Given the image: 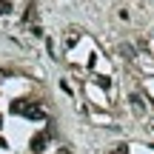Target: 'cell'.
<instances>
[{"label":"cell","mask_w":154,"mask_h":154,"mask_svg":"<svg viewBox=\"0 0 154 154\" xmlns=\"http://www.w3.org/2000/svg\"><path fill=\"white\" fill-rule=\"evenodd\" d=\"M109 154H128V146H126V143H120V146H117V149H111Z\"/></svg>","instance_id":"obj_4"},{"label":"cell","mask_w":154,"mask_h":154,"mask_svg":"<svg viewBox=\"0 0 154 154\" xmlns=\"http://www.w3.org/2000/svg\"><path fill=\"white\" fill-rule=\"evenodd\" d=\"M97 83H100V86H103V88H109V86H111V80H109V77H103V74L97 77Z\"/></svg>","instance_id":"obj_7"},{"label":"cell","mask_w":154,"mask_h":154,"mask_svg":"<svg viewBox=\"0 0 154 154\" xmlns=\"http://www.w3.org/2000/svg\"><path fill=\"white\" fill-rule=\"evenodd\" d=\"M23 20H26V23L37 20V3H34V0H32V3L26 6V14H23Z\"/></svg>","instance_id":"obj_2"},{"label":"cell","mask_w":154,"mask_h":154,"mask_svg":"<svg viewBox=\"0 0 154 154\" xmlns=\"http://www.w3.org/2000/svg\"><path fill=\"white\" fill-rule=\"evenodd\" d=\"M9 11H11V3L9 0H0V14H9Z\"/></svg>","instance_id":"obj_5"},{"label":"cell","mask_w":154,"mask_h":154,"mask_svg":"<svg viewBox=\"0 0 154 154\" xmlns=\"http://www.w3.org/2000/svg\"><path fill=\"white\" fill-rule=\"evenodd\" d=\"M11 114H20V117H26V120H43L46 117V111H43V106L37 103V100H11Z\"/></svg>","instance_id":"obj_1"},{"label":"cell","mask_w":154,"mask_h":154,"mask_svg":"<svg viewBox=\"0 0 154 154\" xmlns=\"http://www.w3.org/2000/svg\"><path fill=\"white\" fill-rule=\"evenodd\" d=\"M120 51H123V57H134L131 54V46H120Z\"/></svg>","instance_id":"obj_8"},{"label":"cell","mask_w":154,"mask_h":154,"mask_svg":"<svg viewBox=\"0 0 154 154\" xmlns=\"http://www.w3.org/2000/svg\"><path fill=\"white\" fill-rule=\"evenodd\" d=\"M131 106H134V109H137V111H140V109H143V100H140V97H137V94H131Z\"/></svg>","instance_id":"obj_6"},{"label":"cell","mask_w":154,"mask_h":154,"mask_svg":"<svg viewBox=\"0 0 154 154\" xmlns=\"http://www.w3.org/2000/svg\"><path fill=\"white\" fill-rule=\"evenodd\" d=\"M57 154H72V151H69V149H60V151H57Z\"/></svg>","instance_id":"obj_9"},{"label":"cell","mask_w":154,"mask_h":154,"mask_svg":"<svg viewBox=\"0 0 154 154\" xmlns=\"http://www.w3.org/2000/svg\"><path fill=\"white\" fill-rule=\"evenodd\" d=\"M46 149V134H34L32 137V151H43Z\"/></svg>","instance_id":"obj_3"}]
</instances>
